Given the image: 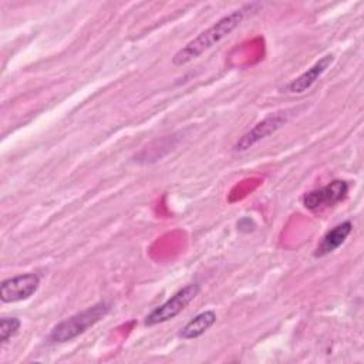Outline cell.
<instances>
[{
  "label": "cell",
  "instance_id": "obj_1",
  "mask_svg": "<svg viewBox=\"0 0 364 364\" xmlns=\"http://www.w3.org/2000/svg\"><path fill=\"white\" fill-rule=\"evenodd\" d=\"M262 7L260 3H249L242 6L237 10H233L232 13L223 16L219 18L215 24L199 33L195 38H192L185 47L178 50L172 58L173 65H183L189 61L198 58L200 54H203L206 50L218 44L220 40L228 37L236 27H239L243 20L257 11Z\"/></svg>",
  "mask_w": 364,
  "mask_h": 364
},
{
  "label": "cell",
  "instance_id": "obj_2",
  "mask_svg": "<svg viewBox=\"0 0 364 364\" xmlns=\"http://www.w3.org/2000/svg\"><path fill=\"white\" fill-rule=\"evenodd\" d=\"M109 311V306L107 303H98L87 310L71 316L70 318L58 323L50 333V341L53 343H67L73 338L82 334L87 328L92 327L101 318L107 316Z\"/></svg>",
  "mask_w": 364,
  "mask_h": 364
},
{
  "label": "cell",
  "instance_id": "obj_3",
  "mask_svg": "<svg viewBox=\"0 0 364 364\" xmlns=\"http://www.w3.org/2000/svg\"><path fill=\"white\" fill-rule=\"evenodd\" d=\"M199 293V284L191 283L185 287H182L179 291H176L171 299H168L165 303L154 309L146 317L144 324L151 327L159 323H165L176 317Z\"/></svg>",
  "mask_w": 364,
  "mask_h": 364
},
{
  "label": "cell",
  "instance_id": "obj_4",
  "mask_svg": "<svg viewBox=\"0 0 364 364\" xmlns=\"http://www.w3.org/2000/svg\"><path fill=\"white\" fill-rule=\"evenodd\" d=\"M290 115H291L290 111H282V112H276V114L266 117L264 119L257 122L252 129H249L246 134H243L236 141V144L233 146L235 151H237V152L247 151L249 148H252L253 145H256L257 142L264 139L266 136L276 132L282 125H284L289 121Z\"/></svg>",
  "mask_w": 364,
  "mask_h": 364
},
{
  "label": "cell",
  "instance_id": "obj_5",
  "mask_svg": "<svg viewBox=\"0 0 364 364\" xmlns=\"http://www.w3.org/2000/svg\"><path fill=\"white\" fill-rule=\"evenodd\" d=\"M40 279L34 273L18 274L6 279L0 284V299L3 303H16L30 299L38 289Z\"/></svg>",
  "mask_w": 364,
  "mask_h": 364
},
{
  "label": "cell",
  "instance_id": "obj_6",
  "mask_svg": "<svg viewBox=\"0 0 364 364\" xmlns=\"http://www.w3.org/2000/svg\"><path fill=\"white\" fill-rule=\"evenodd\" d=\"M348 192V183L346 181H331L330 183L314 189L303 196V205L304 208L310 210H316L324 206L334 205L346 198Z\"/></svg>",
  "mask_w": 364,
  "mask_h": 364
},
{
  "label": "cell",
  "instance_id": "obj_7",
  "mask_svg": "<svg viewBox=\"0 0 364 364\" xmlns=\"http://www.w3.org/2000/svg\"><path fill=\"white\" fill-rule=\"evenodd\" d=\"M333 61V55H324L323 58H320L314 65H311L307 71H304L301 75H299L297 78L291 80L286 87L284 91L291 92V94H300L304 92L306 90H309L318 78L320 75L328 68V65Z\"/></svg>",
  "mask_w": 364,
  "mask_h": 364
},
{
  "label": "cell",
  "instance_id": "obj_8",
  "mask_svg": "<svg viewBox=\"0 0 364 364\" xmlns=\"http://www.w3.org/2000/svg\"><path fill=\"white\" fill-rule=\"evenodd\" d=\"M351 229H353V225L348 220L334 226L331 230H328L323 236L321 242L318 243V246L314 252V256L321 257V256H326V255L334 252L337 247H340L344 243L347 236L351 233Z\"/></svg>",
  "mask_w": 364,
  "mask_h": 364
},
{
  "label": "cell",
  "instance_id": "obj_9",
  "mask_svg": "<svg viewBox=\"0 0 364 364\" xmlns=\"http://www.w3.org/2000/svg\"><path fill=\"white\" fill-rule=\"evenodd\" d=\"M216 321V313L212 310H206L195 316L189 320L179 331V337L183 340H192L200 337L205 331H208Z\"/></svg>",
  "mask_w": 364,
  "mask_h": 364
},
{
  "label": "cell",
  "instance_id": "obj_10",
  "mask_svg": "<svg viewBox=\"0 0 364 364\" xmlns=\"http://www.w3.org/2000/svg\"><path fill=\"white\" fill-rule=\"evenodd\" d=\"M20 320L17 317H3L0 320V340L6 344L20 328Z\"/></svg>",
  "mask_w": 364,
  "mask_h": 364
},
{
  "label": "cell",
  "instance_id": "obj_11",
  "mask_svg": "<svg viewBox=\"0 0 364 364\" xmlns=\"http://www.w3.org/2000/svg\"><path fill=\"white\" fill-rule=\"evenodd\" d=\"M255 228H256V225L250 218H242L237 222V229L240 232H252V230H255Z\"/></svg>",
  "mask_w": 364,
  "mask_h": 364
}]
</instances>
